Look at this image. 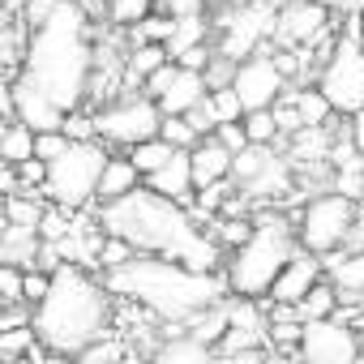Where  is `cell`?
I'll list each match as a JSON object with an SVG mask.
<instances>
[{
    "label": "cell",
    "mask_w": 364,
    "mask_h": 364,
    "mask_svg": "<svg viewBox=\"0 0 364 364\" xmlns=\"http://www.w3.org/2000/svg\"><path fill=\"white\" fill-rule=\"evenodd\" d=\"M99 228L103 236H116L124 245H133L146 257H167L193 270H219V245L198 228L193 210L167 202L154 189H133L120 202L99 206Z\"/></svg>",
    "instance_id": "6da1fadb"
},
{
    "label": "cell",
    "mask_w": 364,
    "mask_h": 364,
    "mask_svg": "<svg viewBox=\"0 0 364 364\" xmlns=\"http://www.w3.org/2000/svg\"><path fill=\"white\" fill-rule=\"evenodd\" d=\"M18 77L35 86L43 99H52L65 116L82 112L95 77V31L73 0H60L52 18L31 31V48Z\"/></svg>",
    "instance_id": "7a4b0ae2"
},
{
    "label": "cell",
    "mask_w": 364,
    "mask_h": 364,
    "mask_svg": "<svg viewBox=\"0 0 364 364\" xmlns=\"http://www.w3.org/2000/svg\"><path fill=\"white\" fill-rule=\"evenodd\" d=\"M103 283L112 296L146 309L150 317L167 321L171 330L189 326L198 313H206V309L223 304V296H232L223 283V270H193V266H180L167 257H146V253H137L120 270H107Z\"/></svg>",
    "instance_id": "3957f363"
},
{
    "label": "cell",
    "mask_w": 364,
    "mask_h": 364,
    "mask_svg": "<svg viewBox=\"0 0 364 364\" xmlns=\"http://www.w3.org/2000/svg\"><path fill=\"white\" fill-rule=\"evenodd\" d=\"M112 291L103 279L86 274L82 266H56L52 291L31 309L35 343L48 355L77 360L90 343L112 334Z\"/></svg>",
    "instance_id": "277c9868"
},
{
    "label": "cell",
    "mask_w": 364,
    "mask_h": 364,
    "mask_svg": "<svg viewBox=\"0 0 364 364\" xmlns=\"http://www.w3.org/2000/svg\"><path fill=\"white\" fill-rule=\"evenodd\" d=\"M296 253H300V236H296L291 219L283 210H262V215H253V236L240 249H232V257L223 266V283L240 300H262V296H270L274 279L283 274V266Z\"/></svg>",
    "instance_id": "5b68a950"
},
{
    "label": "cell",
    "mask_w": 364,
    "mask_h": 364,
    "mask_svg": "<svg viewBox=\"0 0 364 364\" xmlns=\"http://www.w3.org/2000/svg\"><path fill=\"white\" fill-rule=\"evenodd\" d=\"M112 150L103 141H69V150L60 159L48 163V185H43V198L60 210H86L99 193V176L107 167Z\"/></svg>",
    "instance_id": "8992f818"
},
{
    "label": "cell",
    "mask_w": 364,
    "mask_h": 364,
    "mask_svg": "<svg viewBox=\"0 0 364 364\" xmlns=\"http://www.w3.org/2000/svg\"><path fill=\"white\" fill-rule=\"evenodd\" d=\"M313 86L321 90V99L330 103L334 116H355V112H364V39L351 35V31H343V35L326 48Z\"/></svg>",
    "instance_id": "52a82bcc"
},
{
    "label": "cell",
    "mask_w": 364,
    "mask_h": 364,
    "mask_svg": "<svg viewBox=\"0 0 364 364\" xmlns=\"http://www.w3.org/2000/svg\"><path fill=\"white\" fill-rule=\"evenodd\" d=\"M274 0H236V5L215 14V52L228 60H249L262 52L266 39H274Z\"/></svg>",
    "instance_id": "ba28073f"
},
{
    "label": "cell",
    "mask_w": 364,
    "mask_h": 364,
    "mask_svg": "<svg viewBox=\"0 0 364 364\" xmlns=\"http://www.w3.org/2000/svg\"><path fill=\"white\" fill-rule=\"evenodd\" d=\"M355 232V202L343 198V193H317L300 223H296V236H300V249L304 253H317V257H330L338 249H347Z\"/></svg>",
    "instance_id": "9c48e42d"
},
{
    "label": "cell",
    "mask_w": 364,
    "mask_h": 364,
    "mask_svg": "<svg viewBox=\"0 0 364 364\" xmlns=\"http://www.w3.org/2000/svg\"><path fill=\"white\" fill-rule=\"evenodd\" d=\"M159 124H163V112H159V103L146 99L141 90H137V95H120V99H112V103H103V107L95 112V129H99L103 146H124V150H133V146L159 137Z\"/></svg>",
    "instance_id": "30bf717a"
},
{
    "label": "cell",
    "mask_w": 364,
    "mask_h": 364,
    "mask_svg": "<svg viewBox=\"0 0 364 364\" xmlns=\"http://www.w3.org/2000/svg\"><path fill=\"white\" fill-rule=\"evenodd\" d=\"M232 180L249 193V202L283 198V193H291V159L279 154L274 146H245L232 159Z\"/></svg>",
    "instance_id": "8fae6325"
},
{
    "label": "cell",
    "mask_w": 364,
    "mask_h": 364,
    "mask_svg": "<svg viewBox=\"0 0 364 364\" xmlns=\"http://www.w3.org/2000/svg\"><path fill=\"white\" fill-rule=\"evenodd\" d=\"M296 351H300V364H355L364 355L355 326H347L338 317L304 321V334H300Z\"/></svg>",
    "instance_id": "7c38bea8"
},
{
    "label": "cell",
    "mask_w": 364,
    "mask_h": 364,
    "mask_svg": "<svg viewBox=\"0 0 364 364\" xmlns=\"http://www.w3.org/2000/svg\"><path fill=\"white\" fill-rule=\"evenodd\" d=\"M141 95L154 99L163 116H189V112L210 95V86H206V73H198V69H180V65L167 60V65L141 86Z\"/></svg>",
    "instance_id": "4fadbf2b"
},
{
    "label": "cell",
    "mask_w": 364,
    "mask_h": 364,
    "mask_svg": "<svg viewBox=\"0 0 364 364\" xmlns=\"http://www.w3.org/2000/svg\"><path fill=\"white\" fill-rule=\"evenodd\" d=\"M232 90L240 95L245 112H266V107H274L287 95V73L279 69L274 52H257V56H249V60L236 65Z\"/></svg>",
    "instance_id": "5bb4252c"
},
{
    "label": "cell",
    "mask_w": 364,
    "mask_h": 364,
    "mask_svg": "<svg viewBox=\"0 0 364 364\" xmlns=\"http://www.w3.org/2000/svg\"><path fill=\"white\" fill-rule=\"evenodd\" d=\"M326 26H330V9H321L317 0H287L274 18V43L283 52H304L309 43L326 39Z\"/></svg>",
    "instance_id": "9a60e30c"
},
{
    "label": "cell",
    "mask_w": 364,
    "mask_h": 364,
    "mask_svg": "<svg viewBox=\"0 0 364 364\" xmlns=\"http://www.w3.org/2000/svg\"><path fill=\"white\" fill-rule=\"evenodd\" d=\"M321 274H326V262H321L317 253H304V249H300V253L283 266V274L274 279V287H270L266 300H270V304H291V309H296V304L321 283Z\"/></svg>",
    "instance_id": "2e32d148"
},
{
    "label": "cell",
    "mask_w": 364,
    "mask_h": 364,
    "mask_svg": "<svg viewBox=\"0 0 364 364\" xmlns=\"http://www.w3.org/2000/svg\"><path fill=\"white\" fill-rule=\"evenodd\" d=\"M146 189L163 193L167 202L193 210L198 206V180H193V163H189V150H176L154 176H146Z\"/></svg>",
    "instance_id": "e0dca14e"
},
{
    "label": "cell",
    "mask_w": 364,
    "mask_h": 364,
    "mask_svg": "<svg viewBox=\"0 0 364 364\" xmlns=\"http://www.w3.org/2000/svg\"><path fill=\"white\" fill-rule=\"evenodd\" d=\"M14 120H22L26 129H35V133H65V112L52 103V99H43L35 86H26L22 77H18V107H14Z\"/></svg>",
    "instance_id": "ac0fdd59"
},
{
    "label": "cell",
    "mask_w": 364,
    "mask_h": 364,
    "mask_svg": "<svg viewBox=\"0 0 364 364\" xmlns=\"http://www.w3.org/2000/svg\"><path fill=\"white\" fill-rule=\"evenodd\" d=\"M43 257V236L39 228H18V223H0V262L5 266H35Z\"/></svg>",
    "instance_id": "d6986e66"
},
{
    "label": "cell",
    "mask_w": 364,
    "mask_h": 364,
    "mask_svg": "<svg viewBox=\"0 0 364 364\" xmlns=\"http://www.w3.org/2000/svg\"><path fill=\"white\" fill-rule=\"evenodd\" d=\"M326 262V257H321ZM330 287L338 291V304H351V300H360L364 296V249H338V253H330Z\"/></svg>",
    "instance_id": "ffe728a7"
},
{
    "label": "cell",
    "mask_w": 364,
    "mask_h": 364,
    "mask_svg": "<svg viewBox=\"0 0 364 364\" xmlns=\"http://www.w3.org/2000/svg\"><path fill=\"white\" fill-rule=\"evenodd\" d=\"M141 185H146V180H141V171L133 167V159H129V154H112L107 167H103V176H99V193H95V202H99V206L120 202V198H129V193L141 189Z\"/></svg>",
    "instance_id": "44dd1931"
},
{
    "label": "cell",
    "mask_w": 364,
    "mask_h": 364,
    "mask_svg": "<svg viewBox=\"0 0 364 364\" xmlns=\"http://www.w3.org/2000/svg\"><path fill=\"white\" fill-rule=\"evenodd\" d=\"M232 150H223L215 137H202L193 150H189V163H193V180H198V189L206 185H219V180H232Z\"/></svg>",
    "instance_id": "7402d4cb"
},
{
    "label": "cell",
    "mask_w": 364,
    "mask_h": 364,
    "mask_svg": "<svg viewBox=\"0 0 364 364\" xmlns=\"http://www.w3.org/2000/svg\"><path fill=\"white\" fill-rule=\"evenodd\" d=\"M150 364H219V351L206 347V343L193 338V334H171V338L150 355Z\"/></svg>",
    "instance_id": "603a6c76"
},
{
    "label": "cell",
    "mask_w": 364,
    "mask_h": 364,
    "mask_svg": "<svg viewBox=\"0 0 364 364\" xmlns=\"http://www.w3.org/2000/svg\"><path fill=\"white\" fill-rule=\"evenodd\" d=\"M167 60H171V56H167L163 43H133L129 56H124V86H137V90H141Z\"/></svg>",
    "instance_id": "cb8c5ba5"
},
{
    "label": "cell",
    "mask_w": 364,
    "mask_h": 364,
    "mask_svg": "<svg viewBox=\"0 0 364 364\" xmlns=\"http://www.w3.org/2000/svg\"><path fill=\"white\" fill-rule=\"evenodd\" d=\"M35 129H26L22 120H9V129L0 133V163L5 167H18L26 159H35Z\"/></svg>",
    "instance_id": "d4e9b609"
},
{
    "label": "cell",
    "mask_w": 364,
    "mask_h": 364,
    "mask_svg": "<svg viewBox=\"0 0 364 364\" xmlns=\"http://www.w3.org/2000/svg\"><path fill=\"white\" fill-rule=\"evenodd\" d=\"M150 14H159V0H107V26H116V31H133V26H141Z\"/></svg>",
    "instance_id": "484cf974"
},
{
    "label": "cell",
    "mask_w": 364,
    "mask_h": 364,
    "mask_svg": "<svg viewBox=\"0 0 364 364\" xmlns=\"http://www.w3.org/2000/svg\"><path fill=\"white\" fill-rule=\"evenodd\" d=\"M180 334H193V338H202L206 347H219L223 343V334H228V300L223 304H215V309H206V313H198Z\"/></svg>",
    "instance_id": "4316f807"
},
{
    "label": "cell",
    "mask_w": 364,
    "mask_h": 364,
    "mask_svg": "<svg viewBox=\"0 0 364 364\" xmlns=\"http://www.w3.org/2000/svg\"><path fill=\"white\" fill-rule=\"evenodd\" d=\"M206 236H210L219 249H240V245L253 236V219H249V215H219Z\"/></svg>",
    "instance_id": "83f0119b"
},
{
    "label": "cell",
    "mask_w": 364,
    "mask_h": 364,
    "mask_svg": "<svg viewBox=\"0 0 364 364\" xmlns=\"http://www.w3.org/2000/svg\"><path fill=\"white\" fill-rule=\"evenodd\" d=\"M334 309H338V291H334L330 283H317V287L296 304V317H300V321H321V317H334Z\"/></svg>",
    "instance_id": "f1b7e54d"
},
{
    "label": "cell",
    "mask_w": 364,
    "mask_h": 364,
    "mask_svg": "<svg viewBox=\"0 0 364 364\" xmlns=\"http://www.w3.org/2000/svg\"><path fill=\"white\" fill-rule=\"evenodd\" d=\"M206 107H210V116H215V129H219V124H240V120H245V103H240V95H236L232 86L210 90V95H206Z\"/></svg>",
    "instance_id": "f546056e"
},
{
    "label": "cell",
    "mask_w": 364,
    "mask_h": 364,
    "mask_svg": "<svg viewBox=\"0 0 364 364\" xmlns=\"http://www.w3.org/2000/svg\"><path fill=\"white\" fill-rule=\"evenodd\" d=\"M171 154H176V150H171L163 137H150V141H141V146H133V150H129V159H133V167L141 171V180H146V176H154Z\"/></svg>",
    "instance_id": "4dcf8cb0"
},
{
    "label": "cell",
    "mask_w": 364,
    "mask_h": 364,
    "mask_svg": "<svg viewBox=\"0 0 364 364\" xmlns=\"http://www.w3.org/2000/svg\"><path fill=\"white\" fill-rule=\"evenodd\" d=\"M245 133H249V146H274L279 141V120H274V107H266V112H245Z\"/></svg>",
    "instance_id": "1f68e13d"
},
{
    "label": "cell",
    "mask_w": 364,
    "mask_h": 364,
    "mask_svg": "<svg viewBox=\"0 0 364 364\" xmlns=\"http://www.w3.org/2000/svg\"><path fill=\"white\" fill-rule=\"evenodd\" d=\"M159 137H163L171 150H193V146L202 141V137H198V129L189 124V116H163Z\"/></svg>",
    "instance_id": "d6a6232c"
},
{
    "label": "cell",
    "mask_w": 364,
    "mask_h": 364,
    "mask_svg": "<svg viewBox=\"0 0 364 364\" xmlns=\"http://www.w3.org/2000/svg\"><path fill=\"white\" fill-rule=\"evenodd\" d=\"M171 31H176V18H163V14H150L141 26H133V39L137 43H163L167 48V39H171Z\"/></svg>",
    "instance_id": "836d02e7"
},
{
    "label": "cell",
    "mask_w": 364,
    "mask_h": 364,
    "mask_svg": "<svg viewBox=\"0 0 364 364\" xmlns=\"http://www.w3.org/2000/svg\"><path fill=\"white\" fill-rule=\"evenodd\" d=\"M77 364H124V347L107 334V338H99V343H90L82 355H77Z\"/></svg>",
    "instance_id": "e575fe53"
},
{
    "label": "cell",
    "mask_w": 364,
    "mask_h": 364,
    "mask_svg": "<svg viewBox=\"0 0 364 364\" xmlns=\"http://www.w3.org/2000/svg\"><path fill=\"white\" fill-rule=\"evenodd\" d=\"M22 274L26 270L0 262V309H18L22 304Z\"/></svg>",
    "instance_id": "d590c367"
},
{
    "label": "cell",
    "mask_w": 364,
    "mask_h": 364,
    "mask_svg": "<svg viewBox=\"0 0 364 364\" xmlns=\"http://www.w3.org/2000/svg\"><path fill=\"white\" fill-rule=\"evenodd\" d=\"M14 171H18V189L43 193V185H48V163H43V159H26V163H18Z\"/></svg>",
    "instance_id": "8d00e7d4"
},
{
    "label": "cell",
    "mask_w": 364,
    "mask_h": 364,
    "mask_svg": "<svg viewBox=\"0 0 364 364\" xmlns=\"http://www.w3.org/2000/svg\"><path fill=\"white\" fill-rule=\"evenodd\" d=\"M65 137H69V141H99L95 112H69V120H65Z\"/></svg>",
    "instance_id": "74e56055"
},
{
    "label": "cell",
    "mask_w": 364,
    "mask_h": 364,
    "mask_svg": "<svg viewBox=\"0 0 364 364\" xmlns=\"http://www.w3.org/2000/svg\"><path fill=\"white\" fill-rule=\"evenodd\" d=\"M48 291H52V270H26V274H22V300H26L31 309H35Z\"/></svg>",
    "instance_id": "f35d334b"
},
{
    "label": "cell",
    "mask_w": 364,
    "mask_h": 364,
    "mask_svg": "<svg viewBox=\"0 0 364 364\" xmlns=\"http://www.w3.org/2000/svg\"><path fill=\"white\" fill-rule=\"evenodd\" d=\"M65 150H69V137H65V133H39V137H35V159H43V163L60 159Z\"/></svg>",
    "instance_id": "ab89813d"
},
{
    "label": "cell",
    "mask_w": 364,
    "mask_h": 364,
    "mask_svg": "<svg viewBox=\"0 0 364 364\" xmlns=\"http://www.w3.org/2000/svg\"><path fill=\"white\" fill-rule=\"evenodd\" d=\"M14 107H18V73L0 69V116L14 120Z\"/></svg>",
    "instance_id": "60d3db41"
},
{
    "label": "cell",
    "mask_w": 364,
    "mask_h": 364,
    "mask_svg": "<svg viewBox=\"0 0 364 364\" xmlns=\"http://www.w3.org/2000/svg\"><path fill=\"white\" fill-rule=\"evenodd\" d=\"M159 14L163 18H202L206 0H159Z\"/></svg>",
    "instance_id": "b9f144b4"
},
{
    "label": "cell",
    "mask_w": 364,
    "mask_h": 364,
    "mask_svg": "<svg viewBox=\"0 0 364 364\" xmlns=\"http://www.w3.org/2000/svg\"><path fill=\"white\" fill-rule=\"evenodd\" d=\"M210 137H215L223 150H232V154H240V150L249 146V133H245V124H219Z\"/></svg>",
    "instance_id": "7bdbcfd3"
},
{
    "label": "cell",
    "mask_w": 364,
    "mask_h": 364,
    "mask_svg": "<svg viewBox=\"0 0 364 364\" xmlns=\"http://www.w3.org/2000/svg\"><path fill=\"white\" fill-rule=\"evenodd\" d=\"M317 5L330 14H343V18H364V0H317Z\"/></svg>",
    "instance_id": "ee69618b"
},
{
    "label": "cell",
    "mask_w": 364,
    "mask_h": 364,
    "mask_svg": "<svg viewBox=\"0 0 364 364\" xmlns=\"http://www.w3.org/2000/svg\"><path fill=\"white\" fill-rule=\"evenodd\" d=\"M347 141H351V150L364 159V112H355V116H347Z\"/></svg>",
    "instance_id": "f6af8a7d"
},
{
    "label": "cell",
    "mask_w": 364,
    "mask_h": 364,
    "mask_svg": "<svg viewBox=\"0 0 364 364\" xmlns=\"http://www.w3.org/2000/svg\"><path fill=\"white\" fill-rule=\"evenodd\" d=\"M219 364H270L266 347H253V351H232V355H219Z\"/></svg>",
    "instance_id": "bcb514c9"
},
{
    "label": "cell",
    "mask_w": 364,
    "mask_h": 364,
    "mask_svg": "<svg viewBox=\"0 0 364 364\" xmlns=\"http://www.w3.org/2000/svg\"><path fill=\"white\" fill-rule=\"evenodd\" d=\"M0 5H5V14H14V18H18V14L31 5V0H0Z\"/></svg>",
    "instance_id": "7dc6e473"
},
{
    "label": "cell",
    "mask_w": 364,
    "mask_h": 364,
    "mask_svg": "<svg viewBox=\"0 0 364 364\" xmlns=\"http://www.w3.org/2000/svg\"><path fill=\"white\" fill-rule=\"evenodd\" d=\"M0 364H39V360H31V355H5Z\"/></svg>",
    "instance_id": "c3c4849f"
},
{
    "label": "cell",
    "mask_w": 364,
    "mask_h": 364,
    "mask_svg": "<svg viewBox=\"0 0 364 364\" xmlns=\"http://www.w3.org/2000/svg\"><path fill=\"white\" fill-rule=\"evenodd\" d=\"M39 364H77V360H65V355H48V360H39Z\"/></svg>",
    "instance_id": "681fc988"
},
{
    "label": "cell",
    "mask_w": 364,
    "mask_h": 364,
    "mask_svg": "<svg viewBox=\"0 0 364 364\" xmlns=\"http://www.w3.org/2000/svg\"><path fill=\"white\" fill-rule=\"evenodd\" d=\"M5 129H9V120H5V116H0V133H5Z\"/></svg>",
    "instance_id": "f907efd6"
},
{
    "label": "cell",
    "mask_w": 364,
    "mask_h": 364,
    "mask_svg": "<svg viewBox=\"0 0 364 364\" xmlns=\"http://www.w3.org/2000/svg\"><path fill=\"white\" fill-rule=\"evenodd\" d=\"M0 14H5V5H0Z\"/></svg>",
    "instance_id": "816d5d0a"
}]
</instances>
